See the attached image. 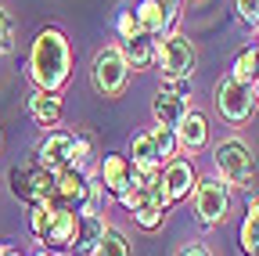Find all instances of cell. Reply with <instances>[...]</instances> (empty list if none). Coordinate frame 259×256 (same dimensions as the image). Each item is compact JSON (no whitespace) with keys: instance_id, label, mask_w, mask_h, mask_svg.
Wrapping results in <instances>:
<instances>
[{"instance_id":"obj_1","label":"cell","mask_w":259,"mask_h":256,"mask_svg":"<svg viewBox=\"0 0 259 256\" xmlns=\"http://www.w3.org/2000/svg\"><path fill=\"white\" fill-rule=\"evenodd\" d=\"M25 69H29V80L36 90L44 94H58L69 87L72 80V44L65 36L61 25H44L36 40L29 44V54H25Z\"/></svg>"},{"instance_id":"obj_2","label":"cell","mask_w":259,"mask_h":256,"mask_svg":"<svg viewBox=\"0 0 259 256\" xmlns=\"http://www.w3.org/2000/svg\"><path fill=\"white\" fill-rule=\"evenodd\" d=\"M90 87L97 98H122L126 87H130V65L119 51V44H105L97 47L90 58Z\"/></svg>"},{"instance_id":"obj_3","label":"cell","mask_w":259,"mask_h":256,"mask_svg":"<svg viewBox=\"0 0 259 256\" xmlns=\"http://www.w3.org/2000/svg\"><path fill=\"white\" fill-rule=\"evenodd\" d=\"M155 65H158L162 80H191L194 65H198V47L180 29L166 33V36L155 40Z\"/></svg>"},{"instance_id":"obj_4","label":"cell","mask_w":259,"mask_h":256,"mask_svg":"<svg viewBox=\"0 0 259 256\" xmlns=\"http://www.w3.org/2000/svg\"><path fill=\"white\" fill-rule=\"evenodd\" d=\"M212 166L227 188H248L255 177V155L241 137H227L212 148Z\"/></svg>"},{"instance_id":"obj_5","label":"cell","mask_w":259,"mask_h":256,"mask_svg":"<svg viewBox=\"0 0 259 256\" xmlns=\"http://www.w3.org/2000/svg\"><path fill=\"white\" fill-rule=\"evenodd\" d=\"M212 101H216L220 119H227L231 126L248 123V119L255 116V108H259L255 98H252V87H248V83H238V80H231V76H223V80L216 83Z\"/></svg>"},{"instance_id":"obj_6","label":"cell","mask_w":259,"mask_h":256,"mask_svg":"<svg viewBox=\"0 0 259 256\" xmlns=\"http://www.w3.org/2000/svg\"><path fill=\"white\" fill-rule=\"evenodd\" d=\"M194 213H198L202 228H220L231 213V188H227L220 177H198V188H194Z\"/></svg>"},{"instance_id":"obj_7","label":"cell","mask_w":259,"mask_h":256,"mask_svg":"<svg viewBox=\"0 0 259 256\" xmlns=\"http://www.w3.org/2000/svg\"><path fill=\"white\" fill-rule=\"evenodd\" d=\"M8 188H11V195L25 206H40L47 195H51V188H54V177L47 170H40L36 163L32 166H11L8 170Z\"/></svg>"},{"instance_id":"obj_8","label":"cell","mask_w":259,"mask_h":256,"mask_svg":"<svg viewBox=\"0 0 259 256\" xmlns=\"http://www.w3.org/2000/svg\"><path fill=\"white\" fill-rule=\"evenodd\" d=\"M137 25L141 33L158 40L166 33H177V18H180V4H169V0H137Z\"/></svg>"},{"instance_id":"obj_9","label":"cell","mask_w":259,"mask_h":256,"mask_svg":"<svg viewBox=\"0 0 259 256\" xmlns=\"http://www.w3.org/2000/svg\"><path fill=\"white\" fill-rule=\"evenodd\" d=\"M158 177H162V188H166L169 202H187L194 195V188H198V170H194V159L187 155H177L169 163L158 166Z\"/></svg>"},{"instance_id":"obj_10","label":"cell","mask_w":259,"mask_h":256,"mask_svg":"<svg viewBox=\"0 0 259 256\" xmlns=\"http://www.w3.org/2000/svg\"><path fill=\"white\" fill-rule=\"evenodd\" d=\"M69 144H72V130H61V126L47 130L44 141L36 144V166L47 170L51 177L61 173L65 166H69Z\"/></svg>"},{"instance_id":"obj_11","label":"cell","mask_w":259,"mask_h":256,"mask_svg":"<svg viewBox=\"0 0 259 256\" xmlns=\"http://www.w3.org/2000/svg\"><path fill=\"white\" fill-rule=\"evenodd\" d=\"M97 180L105 184L108 199H119L130 188V180H134V166H130V159L122 152H108V155L97 159Z\"/></svg>"},{"instance_id":"obj_12","label":"cell","mask_w":259,"mask_h":256,"mask_svg":"<svg viewBox=\"0 0 259 256\" xmlns=\"http://www.w3.org/2000/svg\"><path fill=\"white\" fill-rule=\"evenodd\" d=\"M79 231V213L76 209H51V228L44 238V249H58V252H69Z\"/></svg>"},{"instance_id":"obj_13","label":"cell","mask_w":259,"mask_h":256,"mask_svg":"<svg viewBox=\"0 0 259 256\" xmlns=\"http://www.w3.org/2000/svg\"><path fill=\"white\" fill-rule=\"evenodd\" d=\"M177 141H180V152H191V155L202 152L209 144V119H205V112L187 108L184 119L177 123Z\"/></svg>"},{"instance_id":"obj_14","label":"cell","mask_w":259,"mask_h":256,"mask_svg":"<svg viewBox=\"0 0 259 256\" xmlns=\"http://www.w3.org/2000/svg\"><path fill=\"white\" fill-rule=\"evenodd\" d=\"M105 228H108L105 213H79V231H76V242H72L69 256H94L97 245H101Z\"/></svg>"},{"instance_id":"obj_15","label":"cell","mask_w":259,"mask_h":256,"mask_svg":"<svg viewBox=\"0 0 259 256\" xmlns=\"http://www.w3.org/2000/svg\"><path fill=\"white\" fill-rule=\"evenodd\" d=\"M191 105L184 101V98H177L173 90H166V87H158V94L151 98V116H155V126H166V130H177V123L184 119V112H187Z\"/></svg>"},{"instance_id":"obj_16","label":"cell","mask_w":259,"mask_h":256,"mask_svg":"<svg viewBox=\"0 0 259 256\" xmlns=\"http://www.w3.org/2000/svg\"><path fill=\"white\" fill-rule=\"evenodd\" d=\"M29 119L36 123L44 134L54 130V126L61 123V98H54V94H44V90L32 87V94H29Z\"/></svg>"},{"instance_id":"obj_17","label":"cell","mask_w":259,"mask_h":256,"mask_svg":"<svg viewBox=\"0 0 259 256\" xmlns=\"http://www.w3.org/2000/svg\"><path fill=\"white\" fill-rule=\"evenodd\" d=\"M126 159H130V166H134V173H155L158 170V155H155V144H151V134L148 130H141V134L130 137Z\"/></svg>"},{"instance_id":"obj_18","label":"cell","mask_w":259,"mask_h":256,"mask_svg":"<svg viewBox=\"0 0 259 256\" xmlns=\"http://www.w3.org/2000/svg\"><path fill=\"white\" fill-rule=\"evenodd\" d=\"M94 163H97V141H94V134L90 130H72V144H69V166L72 170H94Z\"/></svg>"},{"instance_id":"obj_19","label":"cell","mask_w":259,"mask_h":256,"mask_svg":"<svg viewBox=\"0 0 259 256\" xmlns=\"http://www.w3.org/2000/svg\"><path fill=\"white\" fill-rule=\"evenodd\" d=\"M119 51H122V58H126L130 72H144V69L155 65V40H151V36L126 40V44H119Z\"/></svg>"},{"instance_id":"obj_20","label":"cell","mask_w":259,"mask_h":256,"mask_svg":"<svg viewBox=\"0 0 259 256\" xmlns=\"http://www.w3.org/2000/svg\"><path fill=\"white\" fill-rule=\"evenodd\" d=\"M241 252L245 256H259V195L248 202L245 216H241V231H238Z\"/></svg>"},{"instance_id":"obj_21","label":"cell","mask_w":259,"mask_h":256,"mask_svg":"<svg viewBox=\"0 0 259 256\" xmlns=\"http://www.w3.org/2000/svg\"><path fill=\"white\" fill-rule=\"evenodd\" d=\"M231 80H238V83H255V76H259V51L255 47H245V51H238V58H234V65H231V72H227Z\"/></svg>"},{"instance_id":"obj_22","label":"cell","mask_w":259,"mask_h":256,"mask_svg":"<svg viewBox=\"0 0 259 256\" xmlns=\"http://www.w3.org/2000/svg\"><path fill=\"white\" fill-rule=\"evenodd\" d=\"M148 134H151V144H155V155H158V166L180 155V141H177V130H166V126H151Z\"/></svg>"},{"instance_id":"obj_23","label":"cell","mask_w":259,"mask_h":256,"mask_svg":"<svg viewBox=\"0 0 259 256\" xmlns=\"http://www.w3.org/2000/svg\"><path fill=\"white\" fill-rule=\"evenodd\" d=\"M94 256H134V245H130V238H126V231H119V228H105V235H101V245H97V252Z\"/></svg>"},{"instance_id":"obj_24","label":"cell","mask_w":259,"mask_h":256,"mask_svg":"<svg viewBox=\"0 0 259 256\" xmlns=\"http://www.w3.org/2000/svg\"><path fill=\"white\" fill-rule=\"evenodd\" d=\"M108 202H112V199H108L105 184L97 180V173L90 170V177H87V202H83V213H105Z\"/></svg>"},{"instance_id":"obj_25","label":"cell","mask_w":259,"mask_h":256,"mask_svg":"<svg viewBox=\"0 0 259 256\" xmlns=\"http://www.w3.org/2000/svg\"><path fill=\"white\" fill-rule=\"evenodd\" d=\"M130 216H134V224H137L141 231H158L162 224H166V209H158V206H151V202H144L141 209H134Z\"/></svg>"},{"instance_id":"obj_26","label":"cell","mask_w":259,"mask_h":256,"mask_svg":"<svg viewBox=\"0 0 259 256\" xmlns=\"http://www.w3.org/2000/svg\"><path fill=\"white\" fill-rule=\"evenodd\" d=\"M115 36H119V44L144 36V33H141V25H137V15H134V8H122V11L115 15Z\"/></svg>"},{"instance_id":"obj_27","label":"cell","mask_w":259,"mask_h":256,"mask_svg":"<svg viewBox=\"0 0 259 256\" xmlns=\"http://www.w3.org/2000/svg\"><path fill=\"white\" fill-rule=\"evenodd\" d=\"M47 228H51V209L47 206H29V231H32V238L40 245L47 238Z\"/></svg>"},{"instance_id":"obj_28","label":"cell","mask_w":259,"mask_h":256,"mask_svg":"<svg viewBox=\"0 0 259 256\" xmlns=\"http://www.w3.org/2000/svg\"><path fill=\"white\" fill-rule=\"evenodd\" d=\"M15 51V22L8 15V8L0 4V58H8Z\"/></svg>"},{"instance_id":"obj_29","label":"cell","mask_w":259,"mask_h":256,"mask_svg":"<svg viewBox=\"0 0 259 256\" xmlns=\"http://www.w3.org/2000/svg\"><path fill=\"white\" fill-rule=\"evenodd\" d=\"M238 18L248 29H259V0H238Z\"/></svg>"},{"instance_id":"obj_30","label":"cell","mask_w":259,"mask_h":256,"mask_svg":"<svg viewBox=\"0 0 259 256\" xmlns=\"http://www.w3.org/2000/svg\"><path fill=\"white\" fill-rule=\"evenodd\" d=\"M173 256H216V252H212L205 242H184V245H180Z\"/></svg>"},{"instance_id":"obj_31","label":"cell","mask_w":259,"mask_h":256,"mask_svg":"<svg viewBox=\"0 0 259 256\" xmlns=\"http://www.w3.org/2000/svg\"><path fill=\"white\" fill-rule=\"evenodd\" d=\"M162 87H166V90H173L177 98H184V101L191 98V80H166Z\"/></svg>"},{"instance_id":"obj_32","label":"cell","mask_w":259,"mask_h":256,"mask_svg":"<svg viewBox=\"0 0 259 256\" xmlns=\"http://www.w3.org/2000/svg\"><path fill=\"white\" fill-rule=\"evenodd\" d=\"M252 98H255V105H259V76H255V83H252Z\"/></svg>"},{"instance_id":"obj_33","label":"cell","mask_w":259,"mask_h":256,"mask_svg":"<svg viewBox=\"0 0 259 256\" xmlns=\"http://www.w3.org/2000/svg\"><path fill=\"white\" fill-rule=\"evenodd\" d=\"M4 256H25V252H22V249H15V245H8V252H4Z\"/></svg>"},{"instance_id":"obj_34","label":"cell","mask_w":259,"mask_h":256,"mask_svg":"<svg viewBox=\"0 0 259 256\" xmlns=\"http://www.w3.org/2000/svg\"><path fill=\"white\" fill-rule=\"evenodd\" d=\"M8 245H11V242H0V256H4V252H8Z\"/></svg>"},{"instance_id":"obj_35","label":"cell","mask_w":259,"mask_h":256,"mask_svg":"<svg viewBox=\"0 0 259 256\" xmlns=\"http://www.w3.org/2000/svg\"><path fill=\"white\" fill-rule=\"evenodd\" d=\"M32 256H51V252H47V249H40V252H32Z\"/></svg>"},{"instance_id":"obj_36","label":"cell","mask_w":259,"mask_h":256,"mask_svg":"<svg viewBox=\"0 0 259 256\" xmlns=\"http://www.w3.org/2000/svg\"><path fill=\"white\" fill-rule=\"evenodd\" d=\"M255 51H259V36H255Z\"/></svg>"},{"instance_id":"obj_37","label":"cell","mask_w":259,"mask_h":256,"mask_svg":"<svg viewBox=\"0 0 259 256\" xmlns=\"http://www.w3.org/2000/svg\"><path fill=\"white\" fill-rule=\"evenodd\" d=\"M169 4H180V0H169Z\"/></svg>"}]
</instances>
